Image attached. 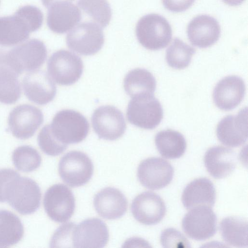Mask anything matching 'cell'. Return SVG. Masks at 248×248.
Instances as JSON below:
<instances>
[{
  "label": "cell",
  "mask_w": 248,
  "mask_h": 248,
  "mask_svg": "<svg viewBox=\"0 0 248 248\" xmlns=\"http://www.w3.org/2000/svg\"><path fill=\"white\" fill-rule=\"evenodd\" d=\"M0 57L19 75L40 68L46 60L47 50L42 41L32 39L8 51L0 49Z\"/></svg>",
  "instance_id": "6da1fadb"
},
{
  "label": "cell",
  "mask_w": 248,
  "mask_h": 248,
  "mask_svg": "<svg viewBox=\"0 0 248 248\" xmlns=\"http://www.w3.org/2000/svg\"><path fill=\"white\" fill-rule=\"evenodd\" d=\"M5 202L23 215L35 212L41 203V192L32 179L19 175L12 179L4 190Z\"/></svg>",
  "instance_id": "7a4b0ae2"
},
{
  "label": "cell",
  "mask_w": 248,
  "mask_h": 248,
  "mask_svg": "<svg viewBox=\"0 0 248 248\" xmlns=\"http://www.w3.org/2000/svg\"><path fill=\"white\" fill-rule=\"evenodd\" d=\"M49 127L55 138L67 146L81 142L89 131V124L86 118L80 113L71 109L58 112Z\"/></svg>",
  "instance_id": "3957f363"
},
{
  "label": "cell",
  "mask_w": 248,
  "mask_h": 248,
  "mask_svg": "<svg viewBox=\"0 0 248 248\" xmlns=\"http://www.w3.org/2000/svg\"><path fill=\"white\" fill-rule=\"evenodd\" d=\"M139 43L146 49L157 50L167 46L172 38V30L168 20L156 14L142 16L136 28Z\"/></svg>",
  "instance_id": "277c9868"
},
{
  "label": "cell",
  "mask_w": 248,
  "mask_h": 248,
  "mask_svg": "<svg viewBox=\"0 0 248 248\" xmlns=\"http://www.w3.org/2000/svg\"><path fill=\"white\" fill-rule=\"evenodd\" d=\"M126 117L134 125L153 129L161 122L163 110L160 102L154 95H142L132 98L128 104Z\"/></svg>",
  "instance_id": "5b68a950"
},
{
  "label": "cell",
  "mask_w": 248,
  "mask_h": 248,
  "mask_svg": "<svg viewBox=\"0 0 248 248\" xmlns=\"http://www.w3.org/2000/svg\"><path fill=\"white\" fill-rule=\"evenodd\" d=\"M47 71L58 84L69 86L80 78L83 69L81 59L73 52L60 50L53 53L47 61Z\"/></svg>",
  "instance_id": "8992f818"
},
{
  "label": "cell",
  "mask_w": 248,
  "mask_h": 248,
  "mask_svg": "<svg viewBox=\"0 0 248 248\" xmlns=\"http://www.w3.org/2000/svg\"><path fill=\"white\" fill-rule=\"evenodd\" d=\"M59 175L68 186L76 187L84 185L92 178L93 163L85 153L78 151L69 152L61 158L58 167Z\"/></svg>",
  "instance_id": "52a82bcc"
},
{
  "label": "cell",
  "mask_w": 248,
  "mask_h": 248,
  "mask_svg": "<svg viewBox=\"0 0 248 248\" xmlns=\"http://www.w3.org/2000/svg\"><path fill=\"white\" fill-rule=\"evenodd\" d=\"M68 47L82 55H92L98 52L104 43L102 29L94 22L86 21L71 31L66 38Z\"/></svg>",
  "instance_id": "ba28073f"
},
{
  "label": "cell",
  "mask_w": 248,
  "mask_h": 248,
  "mask_svg": "<svg viewBox=\"0 0 248 248\" xmlns=\"http://www.w3.org/2000/svg\"><path fill=\"white\" fill-rule=\"evenodd\" d=\"M45 212L55 222L63 223L73 216L75 199L73 192L66 185L55 184L46 191L43 200Z\"/></svg>",
  "instance_id": "9c48e42d"
},
{
  "label": "cell",
  "mask_w": 248,
  "mask_h": 248,
  "mask_svg": "<svg viewBox=\"0 0 248 248\" xmlns=\"http://www.w3.org/2000/svg\"><path fill=\"white\" fill-rule=\"evenodd\" d=\"M191 209L182 222L186 234L197 241H203L214 236L217 232V218L212 208L199 206Z\"/></svg>",
  "instance_id": "30bf717a"
},
{
  "label": "cell",
  "mask_w": 248,
  "mask_h": 248,
  "mask_svg": "<svg viewBox=\"0 0 248 248\" xmlns=\"http://www.w3.org/2000/svg\"><path fill=\"white\" fill-rule=\"evenodd\" d=\"M94 131L101 139L114 140L121 137L126 129L123 113L113 106H103L97 108L92 116Z\"/></svg>",
  "instance_id": "8fae6325"
},
{
  "label": "cell",
  "mask_w": 248,
  "mask_h": 248,
  "mask_svg": "<svg viewBox=\"0 0 248 248\" xmlns=\"http://www.w3.org/2000/svg\"><path fill=\"white\" fill-rule=\"evenodd\" d=\"M43 121V114L39 108L29 104L20 105L9 113L8 129L15 137L26 140L34 135Z\"/></svg>",
  "instance_id": "7c38bea8"
},
{
  "label": "cell",
  "mask_w": 248,
  "mask_h": 248,
  "mask_svg": "<svg viewBox=\"0 0 248 248\" xmlns=\"http://www.w3.org/2000/svg\"><path fill=\"white\" fill-rule=\"evenodd\" d=\"M174 169L167 160L151 157L142 161L139 165L137 177L140 184L151 190L167 186L173 179Z\"/></svg>",
  "instance_id": "4fadbf2b"
},
{
  "label": "cell",
  "mask_w": 248,
  "mask_h": 248,
  "mask_svg": "<svg viewBox=\"0 0 248 248\" xmlns=\"http://www.w3.org/2000/svg\"><path fill=\"white\" fill-rule=\"evenodd\" d=\"M109 239L106 223L98 218L85 219L75 225L72 234L73 248H103Z\"/></svg>",
  "instance_id": "5bb4252c"
},
{
  "label": "cell",
  "mask_w": 248,
  "mask_h": 248,
  "mask_svg": "<svg viewBox=\"0 0 248 248\" xmlns=\"http://www.w3.org/2000/svg\"><path fill=\"white\" fill-rule=\"evenodd\" d=\"M131 211L134 218L140 223L153 225L163 218L166 208L164 201L158 195L145 191L133 200Z\"/></svg>",
  "instance_id": "9a60e30c"
},
{
  "label": "cell",
  "mask_w": 248,
  "mask_h": 248,
  "mask_svg": "<svg viewBox=\"0 0 248 248\" xmlns=\"http://www.w3.org/2000/svg\"><path fill=\"white\" fill-rule=\"evenodd\" d=\"M218 140L223 144L232 147L244 144L248 139L247 108L240 110L237 115L223 118L216 130Z\"/></svg>",
  "instance_id": "2e32d148"
},
{
  "label": "cell",
  "mask_w": 248,
  "mask_h": 248,
  "mask_svg": "<svg viewBox=\"0 0 248 248\" xmlns=\"http://www.w3.org/2000/svg\"><path fill=\"white\" fill-rule=\"evenodd\" d=\"M22 86L28 99L34 103L46 105L53 100L56 87L48 75L42 70L32 71L23 78Z\"/></svg>",
  "instance_id": "e0dca14e"
},
{
  "label": "cell",
  "mask_w": 248,
  "mask_h": 248,
  "mask_svg": "<svg viewBox=\"0 0 248 248\" xmlns=\"http://www.w3.org/2000/svg\"><path fill=\"white\" fill-rule=\"evenodd\" d=\"M246 85L243 79L236 76H230L220 80L213 93L214 102L219 109L228 111L234 109L243 100Z\"/></svg>",
  "instance_id": "ac0fdd59"
},
{
  "label": "cell",
  "mask_w": 248,
  "mask_h": 248,
  "mask_svg": "<svg viewBox=\"0 0 248 248\" xmlns=\"http://www.w3.org/2000/svg\"><path fill=\"white\" fill-rule=\"evenodd\" d=\"M187 34L192 45L200 48H206L218 40L220 27L218 21L207 15H199L189 23Z\"/></svg>",
  "instance_id": "d6986e66"
},
{
  "label": "cell",
  "mask_w": 248,
  "mask_h": 248,
  "mask_svg": "<svg viewBox=\"0 0 248 248\" xmlns=\"http://www.w3.org/2000/svg\"><path fill=\"white\" fill-rule=\"evenodd\" d=\"M48 8L47 25L51 31L56 33L66 32L81 19L80 10L70 1H56Z\"/></svg>",
  "instance_id": "ffe728a7"
},
{
  "label": "cell",
  "mask_w": 248,
  "mask_h": 248,
  "mask_svg": "<svg viewBox=\"0 0 248 248\" xmlns=\"http://www.w3.org/2000/svg\"><path fill=\"white\" fill-rule=\"evenodd\" d=\"M93 205L97 213L102 217L115 219L124 215L128 202L125 196L119 189L108 187L95 194Z\"/></svg>",
  "instance_id": "44dd1931"
},
{
  "label": "cell",
  "mask_w": 248,
  "mask_h": 248,
  "mask_svg": "<svg viewBox=\"0 0 248 248\" xmlns=\"http://www.w3.org/2000/svg\"><path fill=\"white\" fill-rule=\"evenodd\" d=\"M205 167L209 174L216 179L225 178L234 170L237 156L232 149L221 146L211 147L203 158Z\"/></svg>",
  "instance_id": "7402d4cb"
},
{
  "label": "cell",
  "mask_w": 248,
  "mask_h": 248,
  "mask_svg": "<svg viewBox=\"0 0 248 248\" xmlns=\"http://www.w3.org/2000/svg\"><path fill=\"white\" fill-rule=\"evenodd\" d=\"M216 197V189L212 181L207 178H200L186 185L182 193V202L187 209L199 206L212 208Z\"/></svg>",
  "instance_id": "603a6c76"
},
{
  "label": "cell",
  "mask_w": 248,
  "mask_h": 248,
  "mask_svg": "<svg viewBox=\"0 0 248 248\" xmlns=\"http://www.w3.org/2000/svg\"><path fill=\"white\" fill-rule=\"evenodd\" d=\"M31 32L24 18L16 11L14 15L0 17V45L13 46L26 40Z\"/></svg>",
  "instance_id": "cb8c5ba5"
},
{
  "label": "cell",
  "mask_w": 248,
  "mask_h": 248,
  "mask_svg": "<svg viewBox=\"0 0 248 248\" xmlns=\"http://www.w3.org/2000/svg\"><path fill=\"white\" fill-rule=\"evenodd\" d=\"M156 86V80L153 74L143 68L131 70L124 80V90L131 98L142 95H154Z\"/></svg>",
  "instance_id": "d4e9b609"
},
{
  "label": "cell",
  "mask_w": 248,
  "mask_h": 248,
  "mask_svg": "<svg viewBox=\"0 0 248 248\" xmlns=\"http://www.w3.org/2000/svg\"><path fill=\"white\" fill-rule=\"evenodd\" d=\"M157 150L164 157L176 159L181 157L186 148V142L180 132L167 129L158 132L155 137Z\"/></svg>",
  "instance_id": "484cf974"
},
{
  "label": "cell",
  "mask_w": 248,
  "mask_h": 248,
  "mask_svg": "<svg viewBox=\"0 0 248 248\" xmlns=\"http://www.w3.org/2000/svg\"><path fill=\"white\" fill-rule=\"evenodd\" d=\"M219 230L222 239L228 244L238 248L248 247V222L245 218L226 217L220 222Z\"/></svg>",
  "instance_id": "4316f807"
},
{
  "label": "cell",
  "mask_w": 248,
  "mask_h": 248,
  "mask_svg": "<svg viewBox=\"0 0 248 248\" xmlns=\"http://www.w3.org/2000/svg\"><path fill=\"white\" fill-rule=\"evenodd\" d=\"M18 76L0 57V102L12 104L19 99L21 89Z\"/></svg>",
  "instance_id": "83f0119b"
},
{
  "label": "cell",
  "mask_w": 248,
  "mask_h": 248,
  "mask_svg": "<svg viewBox=\"0 0 248 248\" xmlns=\"http://www.w3.org/2000/svg\"><path fill=\"white\" fill-rule=\"evenodd\" d=\"M24 235V227L16 214L0 210V247H8L18 243Z\"/></svg>",
  "instance_id": "f1b7e54d"
},
{
  "label": "cell",
  "mask_w": 248,
  "mask_h": 248,
  "mask_svg": "<svg viewBox=\"0 0 248 248\" xmlns=\"http://www.w3.org/2000/svg\"><path fill=\"white\" fill-rule=\"evenodd\" d=\"M195 53L194 48L179 38H175L166 50V60L171 67L183 69L189 65L192 56Z\"/></svg>",
  "instance_id": "f546056e"
},
{
  "label": "cell",
  "mask_w": 248,
  "mask_h": 248,
  "mask_svg": "<svg viewBox=\"0 0 248 248\" xmlns=\"http://www.w3.org/2000/svg\"><path fill=\"white\" fill-rule=\"evenodd\" d=\"M12 161L16 169L30 172L40 167L42 158L35 148L29 145H22L14 151Z\"/></svg>",
  "instance_id": "4dcf8cb0"
},
{
  "label": "cell",
  "mask_w": 248,
  "mask_h": 248,
  "mask_svg": "<svg viewBox=\"0 0 248 248\" xmlns=\"http://www.w3.org/2000/svg\"><path fill=\"white\" fill-rule=\"evenodd\" d=\"M78 5L101 27L109 24L112 14L107 0H78Z\"/></svg>",
  "instance_id": "1f68e13d"
},
{
  "label": "cell",
  "mask_w": 248,
  "mask_h": 248,
  "mask_svg": "<svg viewBox=\"0 0 248 248\" xmlns=\"http://www.w3.org/2000/svg\"><path fill=\"white\" fill-rule=\"evenodd\" d=\"M37 141L39 147L45 154L53 156L61 154L68 146L55 138L50 131L49 125L42 128L38 135Z\"/></svg>",
  "instance_id": "d6a6232c"
},
{
  "label": "cell",
  "mask_w": 248,
  "mask_h": 248,
  "mask_svg": "<svg viewBox=\"0 0 248 248\" xmlns=\"http://www.w3.org/2000/svg\"><path fill=\"white\" fill-rule=\"evenodd\" d=\"M160 242L164 248H190V243L179 231L173 228L164 230L160 236Z\"/></svg>",
  "instance_id": "836d02e7"
},
{
  "label": "cell",
  "mask_w": 248,
  "mask_h": 248,
  "mask_svg": "<svg viewBox=\"0 0 248 248\" xmlns=\"http://www.w3.org/2000/svg\"><path fill=\"white\" fill-rule=\"evenodd\" d=\"M76 224H62L54 232L50 243V247H72V234Z\"/></svg>",
  "instance_id": "e575fe53"
},
{
  "label": "cell",
  "mask_w": 248,
  "mask_h": 248,
  "mask_svg": "<svg viewBox=\"0 0 248 248\" xmlns=\"http://www.w3.org/2000/svg\"><path fill=\"white\" fill-rule=\"evenodd\" d=\"M20 175L16 171L11 169H0V202H5L4 190L8 183L13 179Z\"/></svg>",
  "instance_id": "d590c367"
},
{
  "label": "cell",
  "mask_w": 248,
  "mask_h": 248,
  "mask_svg": "<svg viewBox=\"0 0 248 248\" xmlns=\"http://www.w3.org/2000/svg\"><path fill=\"white\" fill-rule=\"evenodd\" d=\"M195 0H162L166 9L172 12H182L187 10Z\"/></svg>",
  "instance_id": "8d00e7d4"
},
{
  "label": "cell",
  "mask_w": 248,
  "mask_h": 248,
  "mask_svg": "<svg viewBox=\"0 0 248 248\" xmlns=\"http://www.w3.org/2000/svg\"><path fill=\"white\" fill-rule=\"evenodd\" d=\"M226 4L234 6L242 4L245 0H222Z\"/></svg>",
  "instance_id": "74e56055"
},
{
  "label": "cell",
  "mask_w": 248,
  "mask_h": 248,
  "mask_svg": "<svg viewBox=\"0 0 248 248\" xmlns=\"http://www.w3.org/2000/svg\"><path fill=\"white\" fill-rule=\"evenodd\" d=\"M74 0H41V1L44 5L46 8H48L52 3L58 1H71Z\"/></svg>",
  "instance_id": "f35d334b"
}]
</instances>
